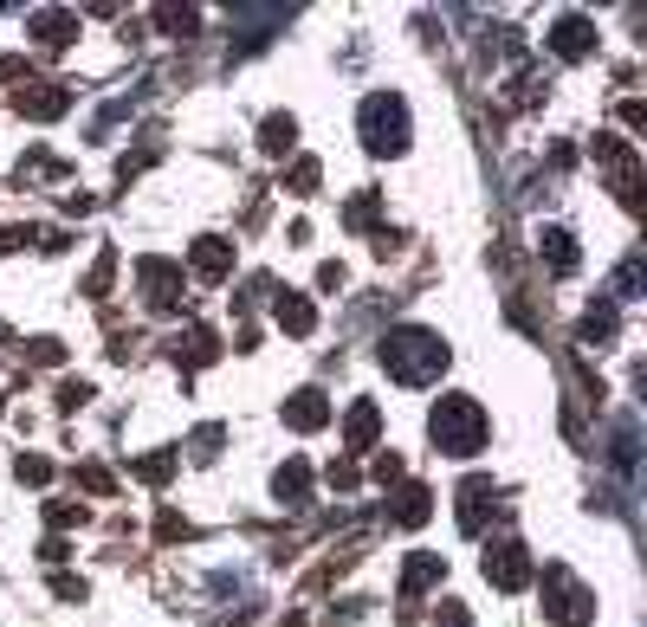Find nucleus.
I'll list each match as a JSON object with an SVG mask.
<instances>
[{
	"mask_svg": "<svg viewBox=\"0 0 647 627\" xmlns=\"http://www.w3.org/2000/svg\"><path fill=\"white\" fill-rule=\"evenodd\" d=\"M376 356L402 388H421V382H434V375L447 370V343L427 331V324H395V331L382 336Z\"/></svg>",
	"mask_w": 647,
	"mask_h": 627,
	"instance_id": "obj_1",
	"label": "nucleus"
},
{
	"mask_svg": "<svg viewBox=\"0 0 647 627\" xmlns=\"http://www.w3.org/2000/svg\"><path fill=\"white\" fill-rule=\"evenodd\" d=\"M427 441L441 446V453H454V459H473L479 446L493 441L486 407L473 402V395H447V402L434 407V421H427Z\"/></svg>",
	"mask_w": 647,
	"mask_h": 627,
	"instance_id": "obj_2",
	"label": "nucleus"
},
{
	"mask_svg": "<svg viewBox=\"0 0 647 627\" xmlns=\"http://www.w3.org/2000/svg\"><path fill=\"white\" fill-rule=\"evenodd\" d=\"M356 130H363V149L370 155H402L408 149V104L395 91H376L363 104V117H356Z\"/></svg>",
	"mask_w": 647,
	"mask_h": 627,
	"instance_id": "obj_3",
	"label": "nucleus"
},
{
	"mask_svg": "<svg viewBox=\"0 0 647 627\" xmlns=\"http://www.w3.org/2000/svg\"><path fill=\"white\" fill-rule=\"evenodd\" d=\"M544 615L557 627H583V621H596V595L583 589L570 569H550L544 576Z\"/></svg>",
	"mask_w": 647,
	"mask_h": 627,
	"instance_id": "obj_4",
	"label": "nucleus"
},
{
	"mask_svg": "<svg viewBox=\"0 0 647 627\" xmlns=\"http://www.w3.org/2000/svg\"><path fill=\"white\" fill-rule=\"evenodd\" d=\"M486 576H493L498 589H525L532 583V550L518 537H498L493 550H486Z\"/></svg>",
	"mask_w": 647,
	"mask_h": 627,
	"instance_id": "obj_5",
	"label": "nucleus"
},
{
	"mask_svg": "<svg viewBox=\"0 0 647 627\" xmlns=\"http://www.w3.org/2000/svg\"><path fill=\"white\" fill-rule=\"evenodd\" d=\"M137 285H143V304H150V311H175V304H182V272H175L169 259H143V265H137Z\"/></svg>",
	"mask_w": 647,
	"mask_h": 627,
	"instance_id": "obj_6",
	"label": "nucleus"
},
{
	"mask_svg": "<svg viewBox=\"0 0 647 627\" xmlns=\"http://www.w3.org/2000/svg\"><path fill=\"white\" fill-rule=\"evenodd\" d=\"M550 52H557V59H583V52H596V20H589V13H564V20L550 27Z\"/></svg>",
	"mask_w": 647,
	"mask_h": 627,
	"instance_id": "obj_7",
	"label": "nucleus"
},
{
	"mask_svg": "<svg viewBox=\"0 0 647 627\" xmlns=\"http://www.w3.org/2000/svg\"><path fill=\"white\" fill-rule=\"evenodd\" d=\"M486 517H493V479H479V473H473V479H459V530H473V537H479V530H486Z\"/></svg>",
	"mask_w": 647,
	"mask_h": 627,
	"instance_id": "obj_8",
	"label": "nucleus"
},
{
	"mask_svg": "<svg viewBox=\"0 0 647 627\" xmlns=\"http://www.w3.org/2000/svg\"><path fill=\"white\" fill-rule=\"evenodd\" d=\"M13 111L33 117V123H52V117L65 111V84H20L13 91Z\"/></svg>",
	"mask_w": 647,
	"mask_h": 627,
	"instance_id": "obj_9",
	"label": "nucleus"
},
{
	"mask_svg": "<svg viewBox=\"0 0 647 627\" xmlns=\"http://www.w3.org/2000/svg\"><path fill=\"white\" fill-rule=\"evenodd\" d=\"M189 265L208 279V285H221V279L233 272V246H228V240H214V233H201V240H194V253H189Z\"/></svg>",
	"mask_w": 647,
	"mask_h": 627,
	"instance_id": "obj_10",
	"label": "nucleus"
},
{
	"mask_svg": "<svg viewBox=\"0 0 647 627\" xmlns=\"http://www.w3.org/2000/svg\"><path fill=\"white\" fill-rule=\"evenodd\" d=\"M441 583H447V563L434 550H415L402 563V595H427V589H441Z\"/></svg>",
	"mask_w": 647,
	"mask_h": 627,
	"instance_id": "obj_11",
	"label": "nucleus"
},
{
	"mask_svg": "<svg viewBox=\"0 0 647 627\" xmlns=\"http://www.w3.org/2000/svg\"><path fill=\"white\" fill-rule=\"evenodd\" d=\"M272 311H279V324H285V336H311L317 331V311H311V297H299V292H272Z\"/></svg>",
	"mask_w": 647,
	"mask_h": 627,
	"instance_id": "obj_12",
	"label": "nucleus"
},
{
	"mask_svg": "<svg viewBox=\"0 0 647 627\" xmlns=\"http://www.w3.org/2000/svg\"><path fill=\"white\" fill-rule=\"evenodd\" d=\"M324 414H331V407H324V395H317V388H299V395L285 402V427H299V434H317V427H324Z\"/></svg>",
	"mask_w": 647,
	"mask_h": 627,
	"instance_id": "obj_13",
	"label": "nucleus"
},
{
	"mask_svg": "<svg viewBox=\"0 0 647 627\" xmlns=\"http://www.w3.org/2000/svg\"><path fill=\"white\" fill-rule=\"evenodd\" d=\"M27 33H33L39 45H65V39H78V13H33Z\"/></svg>",
	"mask_w": 647,
	"mask_h": 627,
	"instance_id": "obj_14",
	"label": "nucleus"
},
{
	"mask_svg": "<svg viewBox=\"0 0 647 627\" xmlns=\"http://www.w3.org/2000/svg\"><path fill=\"white\" fill-rule=\"evenodd\" d=\"M376 427H382V421H376V402H356V407H350V421H343V441L363 453V446H376Z\"/></svg>",
	"mask_w": 647,
	"mask_h": 627,
	"instance_id": "obj_15",
	"label": "nucleus"
},
{
	"mask_svg": "<svg viewBox=\"0 0 647 627\" xmlns=\"http://www.w3.org/2000/svg\"><path fill=\"white\" fill-rule=\"evenodd\" d=\"M214 350H221V336H214V331H201V324H194V331L182 336V343H175V363H182V370H194V363H208Z\"/></svg>",
	"mask_w": 647,
	"mask_h": 627,
	"instance_id": "obj_16",
	"label": "nucleus"
},
{
	"mask_svg": "<svg viewBox=\"0 0 647 627\" xmlns=\"http://www.w3.org/2000/svg\"><path fill=\"white\" fill-rule=\"evenodd\" d=\"M272 492H279L285 505H305V492H311V466H305V459L279 466V479H272Z\"/></svg>",
	"mask_w": 647,
	"mask_h": 627,
	"instance_id": "obj_17",
	"label": "nucleus"
},
{
	"mask_svg": "<svg viewBox=\"0 0 647 627\" xmlns=\"http://www.w3.org/2000/svg\"><path fill=\"white\" fill-rule=\"evenodd\" d=\"M583 343H615V304L609 297L583 311Z\"/></svg>",
	"mask_w": 647,
	"mask_h": 627,
	"instance_id": "obj_18",
	"label": "nucleus"
},
{
	"mask_svg": "<svg viewBox=\"0 0 647 627\" xmlns=\"http://www.w3.org/2000/svg\"><path fill=\"white\" fill-rule=\"evenodd\" d=\"M537 246L550 253V265H557V272H576V240L564 233V226H544V240H537Z\"/></svg>",
	"mask_w": 647,
	"mask_h": 627,
	"instance_id": "obj_19",
	"label": "nucleus"
},
{
	"mask_svg": "<svg viewBox=\"0 0 647 627\" xmlns=\"http://www.w3.org/2000/svg\"><path fill=\"white\" fill-rule=\"evenodd\" d=\"M395 517L415 530L421 517H427V485H415V479H402V498H395Z\"/></svg>",
	"mask_w": 647,
	"mask_h": 627,
	"instance_id": "obj_20",
	"label": "nucleus"
},
{
	"mask_svg": "<svg viewBox=\"0 0 647 627\" xmlns=\"http://www.w3.org/2000/svg\"><path fill=\"white\" fill-rule=\"evenodd\" d=\"M260 143H266V155H285V149L299 143V123H292V117H266V130H260Z\"/></svg>",
	"mask_w": 647,
	"mask_h": 627,
	"instance_id": "obj_21",
	"label": "nucleus"
},
{
	"mask_svg": "<svg viewBox=\"0 0 647 627\" xmlns=\"http://www.w3.org/2000/svg\"><path fill=\"white\" fill-rule=\"evenodd\" d=\"M155 27L162 33H194L201 20H194V7H155Z\"/></svg>",
	"mask_w": 647,
	"mask_h": 627,
	"instance_id": "obj_22",
	"label": "nucleus"
},
{
	"mask_svg": "<svg viewBox=\"0 0 647 627\" xmlns=\"http://www.w3.org/2000/svg\"><path fill=\"white\" fill-rule=\"evenodd\" d=\"M317 182H324V175H317V162H311V155H299V162H292V175H285L292 194H317Z\"/></svg>",
	"mask_w": 647,
	"mask_h": 627,
	"instance_id": "obj_23",
	"label": "nucleus"
},
{
	"mask_svg": "<svg viewBox=\"0 0 647 627\" xmlns=\"http://www.w3.org/2000/svg\"><path fill=\"white\" fill-rule=\"evenodd\" d=\"M78 485H84V492H91V498H104V492H111V473H104V466H98V459H84V466H78Z\"/></svg>",
	"mask_w": 647,
	"mask_h": 627,
	"instance_id": "obj_24",
	"label": "nucleus"
},
{
	"mask_svg": "<svg viewBox=\"0 0 647 627\" xmlns=\"http://www.w3.org/2000/svg\"><path fill=\"white\" fill-rule=\"evenodd\" d=\"M137 473L150 485H169V473H175V453H150V459H137Z\"/></svg>",
	"mask_w": 647,
	"mask_h": 627,
	"instance_id": "obj_25",
	"label": "nucleus"
},
{
	"mask_svg": "<svg viewBox=\"0 0 647 627\" xmlns=\"http://www.w3.org/2000/svg\"><path fill=\"white\" fill-rule=\"evenodd\" d=\"M46 517H52L59 530H72V524H78V530H84V505H72V498H59V505H52V512H46Z\"/></svg>",
	"mask_w": 647,
	"mask_h": 627,
	"instance_id": "obj_26",
	"label": "nucleus"
},
{
	"mask_svg": "<svg viewBox=\"0 0 647 627\" xmlns=\"http://www.w3.org/2000/svg\"><path fill=\"white\" fill-rule=\"evenodd\" d=\"M434 627H473L466 601H441V608H434Z\"/></svg>",
	"mask_w": 647,
	"mask_h": 627,
	"instance_id": "obj_27",
	"label": "nucleus"
},
{
	"mask_svg": "<svg viewBox=\"0 0 647 627\" xmlns=\"http://www.w3.org/2000/svg\"><path fill=\"white\" fill-rule=\"evenodd\" d=\"M214 453H221V427H201L194 434V459H214Z\"/></svg>",
	"mask_w": 647,
	"mask_h": 627,
	"instance_id": "obj_28",
	"label": "nucleus"
},
{
	"mask_svg": "<svg viewBox=\"0 0 647 627\" xmlns=\"http://www.w3.org/2000/svg\"><path fill=\"white\" fill-rule=\"evenodd\" d=\"M376 485H402V459H395V453H382L376 459Z\"/></svg>",
	"mask_w": 647,
	"mask_h": 627,
	"instance_id": "obj_29",
	"label": "nucleus"
},
{
	"mask_svg": "<svg viewBox=\"0 0 647 627\" xmlns=\"http://www.w3.org/2000/svg\"><path fill=\"white\" fill-rule=\"evenodd\" d=\"M46 473H52V466H46L39 453H33V459H20V479H27V485H46Z\"/></svg>",
	"mask_w": 647,
	"mask_h": 627,
	"instance_id": "obj_30",
	"label": "nucleus"
},
{
	"mask_svg": "<svg viewBox=\"0 0 647 627\" xmlns=\"http://www.w3.org/2000/svg\"><path fill=\"white\" fill-rule=\"evenodd\" d=\"M155 537H189V524H182L175 512H162V517H155Z\"/></svg>",
	"mask_w": 647,
	"mask_h": 627,
	"instance_id": "obj_31",
	"label": "nucleus"
}]
</instances>
